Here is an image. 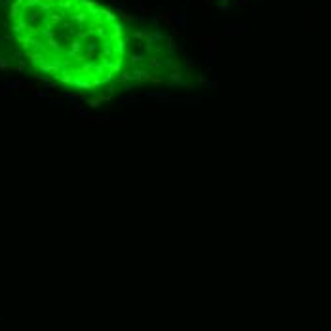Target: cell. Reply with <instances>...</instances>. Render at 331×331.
<instances>
[{"mask_svg":"<svg viewBox=\"0 0 331 331\" xmlns=\"http://www.w3.org/2000/svg\"><path fill=\"white\" fill-rule=\"evenodd\" d=\"M12 32L31 67L59 86L97 91L128 59V31L95 0H13Z\"/></svg>","mask_w":331,"mask_h":331,"instance_id":"1","label":"cell"}]
</instances>
